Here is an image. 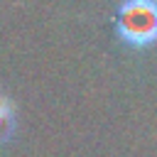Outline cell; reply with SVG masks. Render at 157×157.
Here are the masks:
<instances>
[{
  "label": "cell",
  "mask_w": 157,
  "mask_h": 157,
  "mask_svg": "<svg viewBox=\"0 0 157 157\" xmlns=\"http://www.w3.org/2000/svg\"><path fill=\"white\" fill-rule=\"evenodd\" d=\"M118 34L132 47L157 42V0H125L118 7Z\"/></svg>",
  "instance_id": "1"
},
{
  "label": "cell",
  "mask_w": 157,
  "mask_h": 157,
  "mask_svg": "<svg viewBox=\"0 0 157 157\" xmlns=\"http://www.w3.org/2000/svg\"><path fill=\"white\" fill-rule=\"evenodd\" d=\"M15 128V118H12V105L5 96H0V142H5L12 135Z\"/></svg>",
  "instance_id": "2"
}]
</instances>
